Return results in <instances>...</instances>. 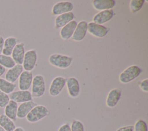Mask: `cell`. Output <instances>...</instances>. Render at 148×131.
<instances>
[{
    "label": "cell",
    "instance_id": "cell-1",
    "mask_svg": "<svg viewBox=\"0 0 148 131\" xmlns=\"http://www.w3.org/2000/svg\"><path fill=\"white\" fill-rule=\"evenodd\" d=\"M49 114L48 108L43 105H36L28 114L25 117L27 121L35 123L45 118Z\"/></svg>",
    "mask_w": 148,
    "mask_h": 131
},
{
    "label": "cell",
    "instance_id": "cell-2",
    "mask_svg": "<svg viewBox=\"0 0 148 131\" xmlns=\"http://www.w3.org/2000/svg\"><path fill=\"white\" fill-rule=\"evenodd\" d=\"M49 62L51 65L56 68L66 69L72 64V58L67 55L54 53L50 55Z\"/></svg>",
    "mask_w": 148,
    "mask_h": 131
},
{
    "label": "cell",
    "instance_id": "cell-3",
    "mask_svg": "<svg viewBox=\"0 0 148 131\" xmlns=\"http://www.w3.org/2000/svg\"><path fill=\"white\" fill-rule=\"evenodd\" d=\"M141 69L137 65H131L124 70L119 75V81L123 84L131 82L141 73Z\"/></svg>",
    "mask_w": 148,
    "mask_h": 131
},
{
    "label": "cell",
    "instance_id": "cell-4",
    "mask_svg": "<svg viewBox=\"0 0 148 131\" xmlns=\"http://www.w3.org/2000/svg\"><path fill=\"white\" fill-rule=\"evenodd\" d=\"M31 95L32 98H39L42 97L46 90L45 81L43 76L38 74L33 77L32 82Z\"/></svg>",
    "mask_w": 148,
    "mask_h": 131
},
{
    "label": "cell",
    "instance_id": "cell-5",
    "mask_svg": "<svg viewBox=\"0 0 148 131\" xmlns=\"http://www.w3.org/2000/svg\"><path fill=\"white\" fill-rule=\"evenodd\" d=\"M37 54L35 50H29L25 53L22 66L23 69L31 72L35 67L37 61Z\"/></svg>",
    "mask_w": 148,
    "mask_h": 131
},
{
    "label": "cell",
    "instance_id": "cell-6",
    "mask_svg": "<svg viewBox=\"0 0 148 131\" xmlns=\"http://www.w3.org/2000/svg\"><path fill=\"white\" fill-rule=\"evenodd\" d=\"M65 85L66 78L62 76L56 77L52 80L49 87V92L50 95L51 96H57L61 92Z\"/></svg>",
    "mask_w": 148,
    "mask_h": 131
},
{
    "label": "cell",
    "instance_id": "cell-7",
    "mask_svg": "<svg viewBox=\"0 0 148 131\" xmlns=\"http://www.w3.org/2000/svg\"><path fill=\"white\" fill-rule=\"evenodd\" d=\"M87 31L94 36L101 38L105 37L108 34L109 29L103 25L90 22L87 24Z\"/></svg>",
    "mask_w": 148,
    "mask_h": 131
},
{
    "label": "cell",
    "instance_id": "cell-8",
    "mask_svg": "<svg viewBox=\"0 0 148 131\" xmlns=\"http://www.w3.org/2000/svg\"><path fill=\"white\" fill-rule=\"evenodd\" d=\"M66 85L69 96L72 98L79 96L80 92L79 82L75 77H69L66 79Z\"/></svg>",
    "mask_w": 148,
    "mask_h": 131
},
{
    "label": "cell",
    "instance_id": "cell-9",
    "mask_svg": "<svg viewBox=\"0 0 148 131\" xmlns=\"http://www.w3.org/2000/svg\"><path fill=\"white\" fill-rule=\"evenodd\" d=\"M73 9V5L69 1H62L55 3L51 10L53 15L58 16L64 13L72 12Z\"/></svg>",
    "mask_w": 148,
    "mask_h": 131
},
{
    "label": "cell",
    "instance_id": "cell-10",
    "mask_svg": "<svg viewBox=\"0 0 148 131\" xmlns=\"http://www.w3.org/2000/svg\"><path fill=\"white\" fill-rule=\"evenodd\" d=\"M9 96L10 100H13L17 103H22L24 102L31 101L33 99L31 92L28 90H18L16 91H13L10 94Z\"/></svg>",
    "mask_w": 148,
    "mask_h": 131
},
{
    "label": "cell",
    "instance_id": "cell-11",
    "mask_svg": "<svg viewBox=\"0 0 148 131\" xmlns=\"http://www.w3.org/2000/svg\"><path fill=\"white\" fill-rule=\"evenodd\" d=\"M33 74L31 72L23 71L18 78V88L20 90H28L32 85Z\"/></svg>",
    "mask_w": 148,
    "mask_h": 131
},
{
    "label": "cell",
    "instance_id": "cell-12",
    "mask_svg": "<svg viewBox=\"0 0 148 131\" xmlns=\"http://www.w3.org/2000/svg\"><path fill=\"white\" fill-rule=\"evenodd\" d=\"M23 72V67L22 65L16 64L13 68L7 70L5 73V79L12 83H14Z\"/></svg>",
    "mask_w": 148,
    "mask_h": 131
},
{
    "label": "cell",
    "instance_id": "cell-13",
    "mask_svg": "<svg viewBox=\"0 0 148 131\" xmlns=\"http://www.w3.org/2000/svg\"><path fill=\"white\" fill-rule=\"evenodd\" d=\"M87 32V23L86 21H80L79 23H77L71 38L74 41L80 42L85 38Z\"/></svg>",
    "mask_w": 148,
    "mask_h": 131
},
{
    "label": "cell",
    "instance_id": "cell-14",
    "mask_svg": "<svg viewBox=\"0 0 148 131\" xmlns=\"http://www.w3.org/2000/svg\"><path fill=\"white\" fill-rule=\"evenodd\" d=\"M121 96V91L119 88H113L111 89L106 97V104L109 108L114 107Z\"/></svg>",
    "mask_w": 148,
    "mask_h": 131
},
{
    "label": "cell",
    "instance_id": "cell-15",
    "mask_svg": "<svg viewBox=\"0 0 148 131\" xmlns=\"http://www.w3.org/2000/svg\"><path fill=\"white\" fill-rule=\"evenodd\" d=\"M113 17V10L112 9L100 11L97 13L92 18L94 23L102 25L110 21Z\"/></svg>",
    "mask_w": 148,
    "mask_h": 131
},
{
    "label": "cell",
    "instance_id": "cell-16",
    "mask_svg": "<svg viewBox=\"0 0 148 131\" xmlns=\"http://www.w3.org/2000/svg\"><path fill=\"white\" fill-rule=\"evenodd\" d=\"M37 104L33 100L20 103V104L18 106L17 118L19 119L25 118L30 111Z\"/></svg>",
    "mask_w": 148,
    "mask_h": 131
},
{
    "label": "cell",
    "instance_id": "cell-17",
    "mask_svg": "<svg viewBox=\"0 0 148 131\" xmlns=\"http://www.w3.org/2000/svg\"><path fill=\"white\" fill-rule=\"evenodd\" d=\"M25 53V52L24 50V43H17L14 47L11 55L12 58L15 62L16 64H23Z\"/></svg>",
    "mask_w": 148,
    "mask_h": 131
},
{
    "label": "cell",
    "instance_id": "cell-18",
    "mask_svg": "<svg viewBox=\"0 0 148 131\" xmlns=\"http://www.w3.org/2000/svg\"><path fill=\"white\" fill-rule=\"evenodd\" d=\"M77 24V23L76 21L72 20L62 27L60 32L61 38L63 40H68L71 38L74 33Z\"/></svg>",
    "mask_w": 148,
    "mask_h": 131
},
{
    "label": "cell",
    "instance_id": "cell-19",
    "mask_svg": "<svg viewBox=\"0 0 148 131\" xmlns=\"http://www.w3.org/2000/svg\"><path fill=\"white\" fill-rule=\"evenodd\" d=\"M75 14L73 12H68L57 16L55 19V27L56 28H60L73 20Z\"/></svg>",
    "mask_w": 148,
    "mask_h": 131
},
{
    "label": "cell",
    "instance_id": "cell-20",
    "mask_svg": "<svg viewBox=\"0 0 148 131\" xmlns=\"http://www.w3.org/2000/svg\"><path fill=\"white\" fill-rule=\"evenodd\" d=\"M17 108L18 103L13 100H10L4 108V114L12 121H16L17 119Z\"/></svg>",
    "mask_w": 148,
    "mask_h": 131
},
{
    "label": "cell",
    "instance_id": "cell-21",
    "mask_svg": "<svg viewBox=\"0 0 148 131\" xmlns=\"http://www.w3.org/2000/svg\"><path fill=\"white\" fill-rule=\"evenodd\" d=\"M17 42L18 39L13 36H10L4 39L2 54L7 56H10L14 47L17 44Z\"/></svg>",
    "mask_w": 148,
    "mask_h": 131
},
{
    "label": "cell",
    "instance_id": "cell-22",
    "mask_svg": "<svg viewBox=\"0 0 148 131\" xmlns=\"http://www.w3.org/2000/svg\"><path fill=\"white\" fill-rule=\"evenodd\" d=\"M92 3L96 10L102 11L112 9L116 5V1L114 0H94Z\"/></svg>",
    "mask_w": 148,
    "mask_h": 131
},
{
    "label": "cell",
    "instance_id": "cell-23",
    "mask_svg": "<svg viewBox=\"0 0 148 131\" xmlns=\"http://www.w3.org/2000/svg\"><path fill=\"white\" fill-rule=\"evenodd\" d=\"M0 126L6 131H13L16 128L14 121L4 114L0 115Z\"/></svg>",
    "mask_w": 148,
    "mask_h": 131
},
{
    "label": "cell",
    "instance_id": "cell-24",
    "mask_svg": "<svg viewBox=\"0 0 148 131\" xmlns=\"http://www.w3.org/2000/svg\"><path fill=\"white\" fill-rule=\"evenodd\" d=\"M16 88L15 83H12L5 78H0V91L6 94H10Z\"/></svg>",
    "mask_w": 148,
    "mask_h": 131
},
{
    "label": "cell",
    "instance_id": "cell-25",
    "mask_svg": "<svg viewBox=\"0 0 148 131\" xmlns=\"http://www.w3.org/2000/svg\"><path fill=\"white\" fill-rule=\"evenodd\" d=\"M16 65L15 62L10 56H7L1 54L0 55V65L5 69H10Z\"/></svg>",
    "mask_w": 148,
    "mask_h": 131
},
{
    "label": "cell",
    "instance_id": "cell-26",
    "mask_svg": "<svg viewBox=\"0 0 148 131\" xmlns=\"http://www.w3.org/2000/svg\"><path fill=\"white\" fill-rule=\"evenodd\" d=\"M145 2L144 0H131L130 3L131 12L135 13L139 11L143 7Z\"/></svg>",
    "mask_w": 148,
    "mask_h": 131
},
{
    "label": "cell",
    "instance_id": "cell-27",
    "mask_svg": "<svg viewBox=\"0 0 148 131\" xmlns=\"http://www.w3.org/2000/svg\"><path fill=\"white\" fill-rule=\"evenodd\" d=\"M70 126L71 131H84V125L79 120H73Z\"/></svg>",
    "mask_w": 148,
    "mask_h": 131
},
{
    "label": "cell",
    "instance_id": "cell-28",
    "mask_svg": "<svg viewBox=\"0 0 148 131\" xmlns=\"http://www.w3.org/2000/svg\"><path fill=\"white\" fill-rule=\"evenodd\" d=\"M134 131H147V124L143 119H138L135 123Z\"/></svg>",
    "mask_w": 148,
    "mask_h": 131
},
{
    "label": "cell",
    "instance_id": "cell-29",
    "mask_svg": "<svg viewBox=\"0 0 148 131\" xmlns=\"http://www.w3.org/2000/svg\"><path fill=\"white\" fill-rule=\"evenodd\" d=\"M9 100V95L0 91V108H5Z\"/></svg>",
    "mask_w": 148,
    "mask_h": 131
},
{
    "label": "cell",
    "instance_id": "cell-30",
    "mask_svg": "<svg viewBox=\"0 0 148 131\" xmlns=\"http://www.w3.org/2000/svg\"><path fill=\"white\" fill-rule=\"evenodd\" d=\"M139 86L143 91L145 92H148V79L145 78L142 81H141L139 83Z\"/></svg>",
    "mask_w": 148,
    "mask_h": 131
},
{
    "label": "cell",
    "instance_id": "cell-31",
    "mask_svg": "<svg viewBox=\"0 0 148 131\" xmlns=\"http://www.w3.org/2000/svg\"><path fill=\"white\" fill-rule=\"evenodd\" d=\"M116 131H134V127L133 125H127L118 128Z\"/></svg>",
    "mask_w": 148,
    "mask_h": 131
},
{
    "label": "cell",
    "instance_id": "cell-32",
    "mask_svg": "<svg viewBox=\"0 0 148 131\" xmlns=\"http://www.w3.org/2000/svg\"><path fill=\"white\" fill-rule=\"evenodd\" d=\"M58 131H71V126L69 123H66L62 125L58 129Z\"/></svg>",
    "mask_w": 148,
    "mask_h": 131
},
{
    "label": "cell",
    "instance_id": "cell-33",
    "mask_svg": "<svg viewBox=\"0 0 148 131\" xmlns=\"http://www.w3.org/2000/svg\"><path fill=\"white\" fill-rule=\"evenodd\" d=\"M3 43H4V38L1 35H0V55L2 53Z\"/></svg>",
    "mask_w": 148,
    "mask_h": 131
},
{
    "label": "cell",
    "instance_id": "cell-34",
    "mask_svg": "<svg viewBox=\"0 0 148 131\" xmlns=\"http://www.w3.org/2000/svg\"><path fill=\"white\" fill-rule=\"evenodd\" d=\"M6 72V69L2 66L0 65V77Z\"/></svg>",
    "mask_w": 148,
    "mask_h": 131
},
{
    "label": "cell",
    "instance_id": "cell-35",
    "mask_svg": "<svg viewBox=\"0 0 148 131\" xmlns=\"http://www.w3.org/2000/svg\"><path fill=\"white\" fill-rule=\"evenodd\" d=\"M13 131H25V130L22 127H16Z\"/></svg>",
    "mask_w": 148,
    "mask_h": 131
},
{
    "label": "cell",
    "instance_id": "cell-36",
    "mask_svg": "<svg viewBox=\"0 0 148 131\" xmlns=\"http://www.w3.org/2000/svg\"><path fill=\"white\" fill-rule=\"evenodd\" d=\"M0 131H6L3 128H2L1 126H0Z\"/></svg>",
    "mask_w": 148,
    "mask_h": 131
}]
</instances>
